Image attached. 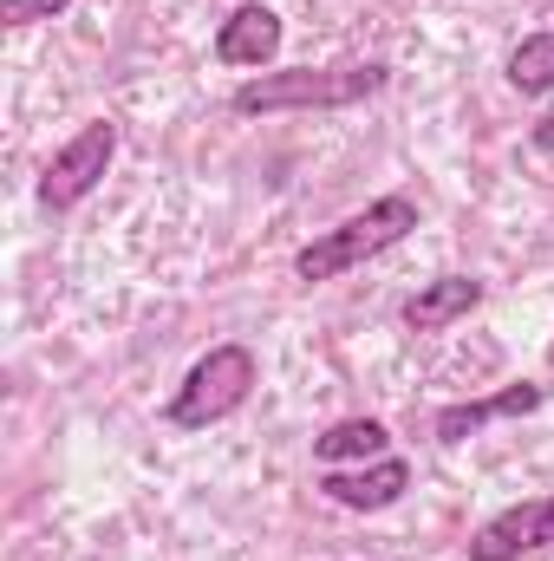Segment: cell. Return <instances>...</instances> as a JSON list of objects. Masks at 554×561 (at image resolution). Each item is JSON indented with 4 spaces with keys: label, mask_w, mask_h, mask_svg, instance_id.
Wrapping results in <instances>:
<instances>
[{
    "label": "cell",
    "mask_w": 554,
    "mask_h": 561,
    "mask_svg": "<svg viewBox=\"0 0 554 561\" xmlns=\"http://www.w3.org/2000/svg\"><path fill=\"white\" fill-rule=\"evenodd\" d=\"M392 85V66L385 59H366V66H293V72H255L229 92V105L242 118H275V112H346V105H366Z\"/></svg>",
    "instance_id": "6da1fadb"
},
{
    "label": "cell",
    "mask_w": 554,
    "mask_h": 561,
    "mask_svg": "<svg viewBox=\"0 0 554 561\" xmlns=\"http://www.w3.org/2000/svg\"><path fill=\"white\" fill-rule=\"evenodd\" d=\"M412 229H417V196L412 190H392V196L366 203L359 216H346L339 229H320V236L293 255V275L300 280H339V275H353V268H366L372 255L399 249Z\"/></svg>",
    "instance_id": "7a4b0ae2"
},
{
    "label": "cell",
    "mask_w": 554,
    "mask_h": 561,
    "mask_svg": "<svg viewBox=\"0 0 554 561\" xmlns=\"http://www.w3.org/2000/svg\"><path fill=\"white\" fill-rule=\"evenodd\" d=\"M255 386H262V359H255V346L222 340V346H209V353L183 373V386H176V399H170L163 419L176 424V431H209V424L235 419V412L249 405Z\"/></svg>",
    "instance_id": "3957f363"
},
{
    "label": "cell",
    "mask_w": 554,
    "mask_h": 561,
    "mask_svg": "<svg viewBox=\"0 0 554 561\" xmlns=\"http://www.w3.org/2000/svg\"><path fill=\"white\" fill-rule=\"evenodd\" d=\"M112 157H118V125H112V118H85L72 138L46 157V170H39V203H46L53 216L79 209V203L105 183Z\"/></svg>",
    "instance_id": "277c9868"
},
{
    "label": "cell",
    "mask_w": 554,
    "mask_h": 561,
    "mask_svg": "<svg viewBox=\"0 0 554 561\" xmlns=\"http://www.w3.org/2000/svg\"><path fill=\"white\" fill-rule=\"evenodd\" d=\"M535 549H554V496H529V503L496 510V516L463 542L470 561H522V556H535Z\"/></svg>",
    "instance_id": "5b68a950"
},
{
    "label": "cell",
    "mask_w": 554,
    "mask_h": 561,
    "mask_svg": "<svg viewBox=\"0 0 554 561\" xmlns=\"http://www.w3.org/2000/svg\"><path fill=\"white\" fill-rule=\"evenodd\" d=\"M412 490V463L405 457H372V463H339V470H320V496L339 503V510H392L399 496Z\"/></svg>",
    "instance_id": "8992f818"
},
{
    "label": "cell",
    "mask_w": 554,
    "mask_h": 561,
    "mask_svg": "<svg viewBox=\"0 0 554 561\" xmlns=\"http://www.w3.org/2000/svg\"><path fill=\"white\" fill-rule=\"evenodd\" d=\"M280 39H287V26H280L275 7L242 0V7L216 26V59H222V66H242V72H262V66H275Z\"/></svg>",
    "instance_id": "52a82bcc"
},
{
    "label": "cell",
    "mask_w": 554,
    "mask_h": 561,
    "mask_svg": "<svg viewBox=\"0 0 554 561\" xmlns=\"http://www.w3.org/2000/svg\"><path fill=\"white\" fill-rule=\"evenodd\" d=\"M542 405H549V386H503V392H489V399L443 405V412L430 419V437H437V444H463V437H476L483 424H496V419H529V412H542Z\"/></svg>",
    "instance_id": "ba28073f"
},
{
    "label": "cell",
    "mask_w": 554,
    "mask_h": 561,
    "mask_svg": "<svg viewBox=\"0 0 554 561\" xmlns=\"http://www.w3.org/2000/svg\"><path fill=\"white\" fill-rule=\"evenodd\" d=\"M476 307H483V280L476 275H437L405 300V327L412 333H443V327H457Z\"/></svg>",
    "instance_id": "9c48e42d"
},
{
    "label": "cell",
    "mask_w": 554,
    "mask_h": 561,
    "mask_svg": "<svg viewBox=\"0 0 554 561\" xmlns=\"http://www.w3.org/2000/svg\"><path fill=\"white\" fill-rule=\"evenodd\" d=\"M372 457H392V431L379 419H339L313 437V463L320 470H339V463H372Z\"/></svg>",
    "instance_id": "30bf717a"
},
{
    "label": "cell",
    "mask_w": 554,
    "mask_h": 561,
    "mask_svg": "<svg viewBox=\"0 0 554 561\" xmlns=\"http://www.w3.org/2000/svg\"><path fill=\"white\" fill-rule=\"evenodd\" d=\"M503 79H509L522 99H542V92H554V26H542V33H529V39H516V46H509Z\"/></svg>",
    "instance_id": "8fae6325"
},
{
    "label": "cell",
    "mask_w": 554,
    "mask_h": 561,
    "mask_svg": "<svg viewBox=\"0 0 554 561\" xmlns=\"http://www.w3.org/2000/svg\"><path fill=\"white\" fill-rule=\"evenodd\" d=\"M72 0H0V20L7 26H39V20H59Z\"/></svg>",
    "instance_id": "7c38bea8"
},
{
    "label": "cell",
    "mask_w": 554,
    "mask_h": 561,
    "mask_svg": "<svg viewBox=\"0 0 554 561\" xmlns=\"http://www.w3.org/2000/svg\"><path fill=\"white\" fill-rule=\"evenodd\" d=\"M529 144H535V150H554V118H542V125L529 131Z\"/></svg>",
    "instance_id": "4fadbf2b"
}]
</instances>
